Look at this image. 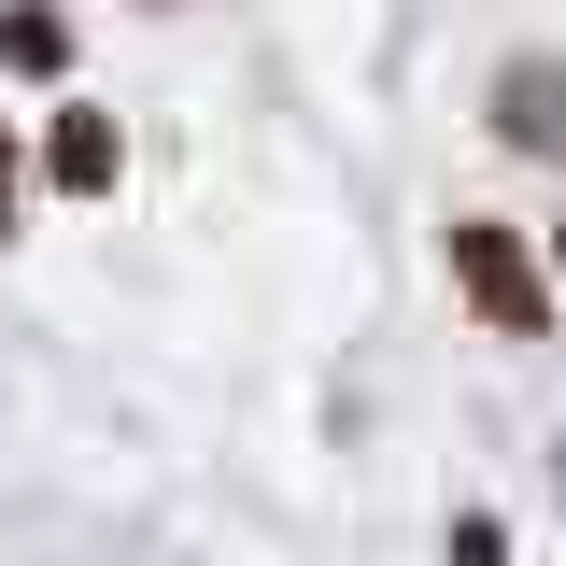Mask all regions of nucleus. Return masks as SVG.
<instances>
[{
    "instance_id": "obj_1",
    "label": "nucleus",
    "mask_w": 566,
    "mask_h": 566,
    "mask_svg": "<svg viewBox=\"0 0 566 566\" xmlns=\"http://www.w3.org/2000/svg\"><path fill=\"white\" fill-rule=\"evenodd\" d=\"M439 255H453V297L482 312L495 340H553V270H538V241H524V227L453 212V227H439Z\"/></svg>"
},
{
    "instance_id": "obj_2",
    "label": "nucleus",
    "mask_w": 566,
    "mask_h": 566,
    "mask_svg": "<svg viewBox=\"0 0 566 566\" xmlns=\"http://www.w3.org/2000/svg\"><path fill=\"white\" fill-rule=\"evenodd\" d=\"M114 170H128L114 114H99V99H57V114H43V185H57V199H114Z\"/></svg>"
},
{
    "instance_id": "obj_3",
    "label": "nucleus",
    "mask_w": 566,
    "mask_h": 566,
    "mask_svg": "<svg viewBox=\"0 0 566 566\" xmlns=\"http://www.w3.org/2000/svg\"><path fill=\"white\" fill-rule=\"evenodd\" d=\"M482 114H495V142H510V156H553V170H566V71H553V57H510Z\"/></svg>"
},
{
    "instance_id": "obj_4",
    "label": "nucleus",
    "mask_w": 566,
    "mask_h": 566,
    "mask_svg": "<svg viewBox=\"0 0 566 566\" xmlns=\"http://www.w3.org/2000/svg\"><path fill=\"white\" fill-rule=\"evenodd\" d=\"M0 57L29 71V85H57V71H71V14H57V0H14V14H0Z\"/></svg>"
},
{
    "instance_id": "obj_5",
    "label": "nucleus",
    "mask_w": 566,
    "mask_h": 566,
    "mask_svg": "<svg viewBox=\"0 0 566 566\" xmlns=\"http://www.w3.org/2000/svg\"><path fill=\"white\" fill-rule=\"evenodd\" d=\"M439 553H453V566H510V524H495V510H453V538H439Z\"/></svg>"
},
{
    "instance_id": "obj_6",
    "label": "nucleus",
    "mask_w": 566,
    "mask_h": 566,
    "mask_svg": "<svg viewBox=\"0 0 566 566\" xmlns=\"http://www.w3.org/2000/svg\"><path fill=\"white\" fill-rule=\"evenodd\" d=\"M14 212H29V156H14V128H0V241H14Z\"/></svg>"
},
{
    "instance_id": "obj_7",
    "label": "nucleus",
    "mask_w": 566,
    "mask_h": 566,
    "mask_svg": "<svg viewBox=\"0 0 566 566\" xmlns=\"http://www.w3.org/2000/svg\"><path fill=\"white\" fill-rule=\"evenodd\" d=\"M538 270H566V227H553V255H538Z\"/></svg>"
}]
</instances>
